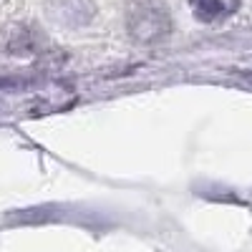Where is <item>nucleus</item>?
Wrapping results in <instances>:
<instances>
[{
	"mask_svg": "<svg viewBox=\"0 0 252 252\" xmlns=\"http://www.w3.org/2000/svg\"><path fill=\"white\" fill-rule=\"evenodd\" d=\"M126 28L139 46H157L172 33V15L154 0H139L126 13Z\"/></svg>",
	"mask_w": 252,
	"mask_h": 252,
	"instance_id": "1",
	"label": "nucleus"
},
{
	"mask_svg": "<svg viewBox=\"0 0 252 252\" xmlns=\"http://www.w3.org/2000/svg\"><path fill=\"white\" fill-rule=\"evenodd\" d=\"M189 5L199 23H217L240 8L237 0H189Z\"/></svg>",
	"mask_w": 252,
	"mask_h": 252,
	"instance_id": "2",
	"label": "nucleus"
}]
</instances>
